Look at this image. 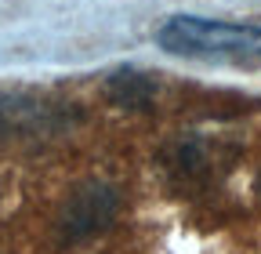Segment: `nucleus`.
Segmentation results:
<instances>
[{
    "mask_svg": "<svg viewBox=\"0 0 261 254\" xmlns=\"http://www.w3.org/2000/svg\"><path fill=\"white\" fill-rule=\"evenodd\" d=\"M156 44L185 58H254L261 55V26L203 15H174L156 29Z\"/></svg>",
    "mask_w": 261,
    "mask_h": 254,
    "instance_id": "obj_1",
    "label": "nucleus"
},
{
    "mask_svg": "<svg viewBox=\"0 0 261 254\" xmlns=\"http://www.w3.org/2000/svg\"><path fill=\"white\" fill-rule=\"evenodd\" d=\"M116 214V193L109 185H84L65 200L58 221H62V233L69 236H87V233H98L106 229Z\"/></svg>",
    "mask_w": 261,
    "mask_h": 254,
    "instance_id": "obj_2",
    "label": "nucleus"
},
{
    "mask_svg": "<svg viewBox=\"0 0 261 254\" xmlns=\"http://www.w3.org/2000/svg\"><path fill=\"white\" fill-rule=\"evenodd\" d=\"M113 94H116V102H123V106H145L152 98V84L142 80L138 73H120L113 80Z\"/></svg>",
    "mask_w": 261,
    "mask_h": 254,
    "instance_id": "obj_3",
    "label": "nucleus"
}]
</instances>
